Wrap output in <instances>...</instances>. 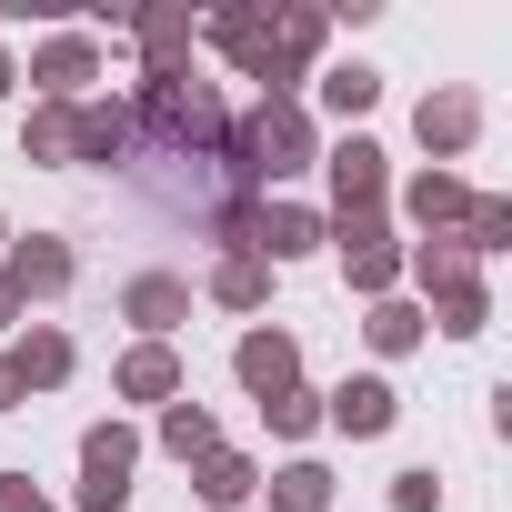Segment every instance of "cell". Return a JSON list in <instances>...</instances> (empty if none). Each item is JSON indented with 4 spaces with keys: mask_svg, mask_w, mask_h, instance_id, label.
<instances>
[{
    "mask_svg": "<svg viewBox=\"0 0 512 512\" xmlns=\"http://www.w3.org/2000/svg\"><path fill=\"white\" fill-rule=\"evenodd\" d=\"M312 161H322V131H312L302 101H262V111H241V121L221 131V181H231L241 201H262L272 181H302Z\"/></svg>",
    "mask_w": 512,
    "mask_h": 512,
    "instance_id": "6da1fadb",
    "label": "cell"
},
{
    "mask_svg": "<svg viewBox=\"0 0 512 512\" xmlns=\"http://www.w3.org/2000/svg\"><path fill=\"white\" fill-rule=\"evenodd\" d=\"M131 131L151 161H221V131H231V101L191 71H161L131 91Z\"/></svg>",
    "mask_w": 512,
    "mask_h": 512,
    "instance_id": "7a4b0ae2",
    "label": "cell"
},
{
    "mask_svg": "<svg viewBox=\"0 0 512 512\" xmlns=\"http://www.w3.org/2000/svg\"><path fill=\"white\" fill-rule=\"evenodd\" d=\"M402 272L432 292V332H452V342H472V332H492V292H482V262L462 241H402Z\"/></svg>",
    "mask_w": 512,
    "mask_h": 512,
    "instance_id": "3957f363",
    "label": "cell"
},
{
    "mask_svg": "<svg viewBox=\"0 0 512 512\" xmlns=\"http://www.w3.org/2000/svg\"><path fill=\"white\" fill-rule=\"evenodd\" d=\"M201 41H211L241 81H262V101H292V91H302V71L272 51V11H262V0H221V11H201Z\"/></svg>",
    "mask_w": 512,
    "mask_h": 512,
    "instance_id": "277c9868",
    "label": "cell"
},
{
    "mask_svg": "<svg viewBox=\"0 0 512 512\" xmlns=\"http://www.w3.org/2000/svg\"><path fill=\"white\" fill-rule=\"evenodd\" d=\"M322 241L342 251V282H352L362 302H392V292H402V241H392V211H352V221H332Z\"/></svg>",
    "mask_w": 512,
    "mask_h": 512,
    "instance_id": "5b68a950",
    "label": "cell"
},
{
    "mask_svg": "<svg viewBox=\"0 0 512 512\" xmlns=\"http://www.w3.org/2000/svg\"><path fill=\"white\" fill-rule=\"evenodd\" d=\"M312 171L332 181V211H322V221H352V211H382V201H392V161H382V141H372V131H342Z\"/></svg>",
    "mask_w": 512,
    "mask_h": 512,
    "instance_id": "8992f818",
    "label": "cell"
},
{
    "mask_svg": "<svg viewBox=\"0 0 512 512\" xmlns=\"http://www.w3.org/2000/svg\"><path fill=\"white\" fill-rule=\"evenodd\" d=\"M131 472H141V432L131 422H91L81 432V512H121Z\"/></svg>",
    "mask_w": 512,
    "mask_h": 512,
    "instance_id": "52a82bcc",
    "label": "cell"
},
{
    "mask_svg": "<svg viewBox=\"0 0 512 512\" xmlns=\"http://www.w3.org/2000/svg\"><path fill=\"white\" fill-rule=\"evenodd\" d=\"M121 21H131V41H141V81L191 71V41H201V11H191V0H151V11H121Z\"/></svg>",
    "mask_w": 512,
    "mask_h": 512,
    "instance_id": "ba28073f",
    "label": "cell"
},
{
    "mask_svg": "<svg viewBox=\"0 0 512 512\" xmlns=\"http://www.w3.org/2000/svg\"><path fill=\"white\" fill-rule=\"evenodd\" d=\"M71 272H81V262H71V241H61V231H31V241L0 251V282L21 292V312H31V302H61V292H71Z\"/></svg>",
    "mask_w": 512,
    "mask_h": 512,
    "instance_id": "9c48e42d",
    "label": "cell"
},
{
    "mask_svg": "<svg viewBox=\"0 0 512 512\" xmlns=\"http://www.w3.org/2000/svg\"><path fill=\"white\" fill-rule=\"evenodd\" d=\"M231 372H241V392H251V402H272V392H292V382H302V342H292L282 322H251V332L231 342Z\"/></svg>",
    "mask_w": 512,
    "mask_h": 512,
    "instance_id": "30bf717a",
    "label": "cell"
},
{
    "mask_svg": "<svg viewBox=\"0 0 512 512\" xmlns=\"http://www.w3.org/2000/svg\"><path fill=\"white\" fill-rule=\"evenodd\" d=\"M412 141L432 151V171H442V161H462V151L482 141V91H422V111H412Z\"/></svg>",
    "mask_w": 512,
    "mask_h": 512,
    "instance_id": "8fae6325",
    "label": "cell"
},
{
    "mask_svg": "<svg viewBox=\"0 0 512 512\" xmlns=\"http://www.w3.org/2000/svg\"><path fill=\"white\" fill-rule=\"evenodd\" d=\"M71 362H81V352H71V332H61V322H31V332H11V352H0V372L21 382V402H31V392H61V382H71Z\"/></svg>",
    "mask_w": 512,
    "mask_h": 512,
    "instance_id": "7c38bea8",
    "label": "cell"
},
{
    "mask_svg": "<svg viewBox=\"0 0 512 512\" xmlns=\"http://www.w3.org/2000/svg\"><path fill=\"white\" fill-rule=\"evenodd\" d=\"M322 422H332V432H352V442H382V432L402 422V392H392L382 372H352L342 392H322Z\"/></svg>",
    "mask_w": 512,
    "mask_h": 512,
    "instance_id": "4fadbf2b",
    "label": "cell"
},
{
    "mask_svg": "<svg viewBox=\"0 0 512 512\" xmlns=\"http://www.w3.org/2000/svg\"><path fill=\"white\" fill-rule=\"evenodd\" d=\"M31 81H41V101H81V91L101 81V41H91V31H51V41L31 51Z\"/></svg>",
    "mask_w": 512,
    "mask_h": 512,
    "instance_id": "5bb4252c",
    "label": "cell"
},
{
    "mask_svg": "<svg viewBox=\"0 0 512 512\" xmlns=\"http://www.w3.org/2000/svg\"><path fill=\"white\" fill-rule=\"evenodd\" d=\"M462 211H472V181H462V171H412V181H402V221H412L422 241H452Z\"/></svg>",
    "mask_w": 512,
    "mask_h": 512,
    "instance_id": "9a60e30c",
    "label": "cell"
},
{
    "mask_svg": "<svg viewBox=\"0 0 512 512\" xmlns=\"http://www.w3.org/2000/svg\"><path fill=\"white\" fill-rule=\"evenodd\" d=\"M121 322H141V342H171L191 322V282L181 272H131L121 282Z\"/></svg>",
    "mask_w": 512,
    "mask_h": 512,
    "instance_id": "2e32d148",
    "label": "cell"
},
{
    "mask_svg": "<svg viewBox=\"0 0 512 512\" xmlns=\"http://www.w3.org/2000/svg\"><path fill=\"white\" fill-rule=\"evenodd\" d=\"M322 211L312 201H262V211H251V251H262V262L282 272V262H302V251H322Z\"/></svg>",
    "mask_w": 512,
    "mask_h": 512,
    "instance_id": "e0dca14e",
    "label": "cell"
},
{
    "mask_svg": "<svg viewBox=\"0 0 512 512\" xmlns=\"http://www.w3.org/2000/svg\"><path fill=\"white\" fill-rule=\"evenodd\" d=\"M141 151L131 131V101H81V141H71V171H121Z\"/></svg>",
    "mask_w": 512,
    "mask_h": 512,
    "instance_id": "ac0fdd59",
    "label": "cell"
},
{
    "mask_svg": "<svg viewBox=\"0 0 512 512\" xmlns=\"http://www.w3.org/2000/svg\"><path fill=\"white\" fill-rule=\"evenodd\" d=\"M71 141H81V101H31L21 161H31V171H71Z\"/></svg>",
    "mask_w": 512,
    "mask_h": 512,
    "instance_id": "d6986e66",
    "label": "cell"
},
{
    "mask_svg": "<svg viewBox=\"0 0 512 512\" xmlns=\"http://www.w3.org/2000/svg\"><path fill=\"white\" fill-rule=\"evenodd\" d=\"M111 392L121 402H181V352L171 342H131L121 372H111Z\"/></svg>",
    "mask_w": 512,
    "mask_h": 512,
    "instance_id": "ffe728a7",
    "label": "cell"
},
{
    "mask_svg": "<svg viewBox=\"0 0 512 512\" xmlns=\"http://www.w3.org/2000/svg\"><path fill=\"white\" fill-rule=\"evenodd\" d=\"M191 492H201L211 512H241L251 492H262V472H251V452H231V442H221V452H201V462H191Z\"/></svg>",
    "mask_w": 512,
    "mask_h": 512,
    "instance_id": "44dd1931",
    "label": "cell"
},
{
    "mask_svg": "<svg viewBox=\"0 0 512 512\" xmlns=\"http://www.w3.org/2000/svg\"><path fill=\"white\" fill-rule=\"evenodd\" d=\"M211 302L221 312H262L272 302V262H262V251H221V262H211Z\"/></svg>",
    "mask_w": 512,
    "mask_h": 512,
    "instance_id": "7402d4cb",
    "label": "cell"
},
{
    "mask_svg": "<svg viewBox=\"0 0 512 512\" xmlns=\"http://www.w3.org/2000/svg\"><path fill=\"white\" fill-rule=\"evenodd\" d=\"M272 51H282L292 71H312V61L332 51V11H312V0H292V11H272Z\"/></svg>",
    "mask_w": 512,
    "mask_h": 512,
    "instance_id": "603a6c76",
    "label": "cell"
},
{
    "mask_svg": "<svg viewBox=\"0 0 512 512\" xmlns=\"http://www.w3.org/2000/svg\"><path fill=\"white\" fill-rule=\"evenodd\" d=\"M262 512H332V472L302 452V462H282L272 482H262Z\"/></svg>",
    "mask_w": 512,
    "mask_h": 512,
    "instance_id": "cb8c5ba5",
    "label": "cell"
},
{
    "mask_svg": "<svg viewBox=\"0 0 512 512\" xmlns=\"http://www.w3.org/2000/svg\"><path fill=\"white\" fill-rule=\"evenodd\" d=\"M422 332H432V322H422V302H402V292H392V302H372V312H362V342H372V352H382V362H402V352H412V342H422Z\"/></svg>",
    "mask_w": 512,
    "mask_h": 512,
    "instance_id": "d4e9b609",
    "label": "cell"
},
{
    "mask_svg": "<svg viewBox=\"0 0 512 512\" xmlns=\"http://www.w3.org/2000/svg\"><path fill=\"white\" fill-rule=\"evenodd\" d=\"M161 452H181V462H201V452H221V422L181 392V402H161Z\"/></svg>",
    "mask_w": 512,
    "mask_h": 512,
    "instance_id": "484cf974",
    "label": "cell"
},
{
    "mask_svg": "<svg viewBox=\"0 0 512 512\" xmlns=\"http://www.w3.org/2000/svg\"><path fill=\"white\" fill-rule=\"evenodd\" d=\"M452 241L472 251V262H482V251H512V201H502V191H472V211H462Z\"/></svg>",
    "mask_w": 512,
    "mask_h": 512,
    "instance_id": "4316f807",
    "label": "cell"
},
{
    "mask_svg": "<svg viewBox=\"0 0 512 512\" xmlns=\"http://www.w3.org/2000/svg\"><path fill=\"white\" fill-rule=\"evenodd\" d=\"M372 101H382V71H372V61H332V71H322V111H342V121H362Z\"/></svg>",
    "mask_w": 512,
    "mask_h": 512,
    "instance_id": "83f0119b",
    "label": "cell"
},
{
    "mask_svg": "<svg viewBox=\"0 0 512 512\" xmlns=\"http://www.w3.org/2000/svg\"><path fill=\"white\" fill-rule=\"evenodd\" d=\"M262 422H272L282 442H302V432H322V392H312V382H292V392H272V402H262Z\"/></svg>",
    "mask_w": 512,
    "mask_h": 512,
    "instance_id": "f1b7e54d",
    "label": "cell"
},
{
    "mask_svg": "<svg viewBox=\"0 0 512 512\" xmlns=\"http://www.w3.org/2000/svg\"><path fill=\"white\" fill-rule=\"evenodd\" d=\"M392 512H442V472H432V462L392 472Z\"/></svg>",
    "mask_w": 512,
    "mask_h": 512,
    "instance_id": "f546056e",
    "label": "cell"
},
{
    "mask_svg": "<svg viewBox=\"0 0 512 512\" xmlns=\"http://www.w3.org/2000/svg\"><path fill=\"white\" fill-rule=\"evenodd\" d=\"M0 512H51V502H41V492H31L21 472H0Z\"/></svg>",
    "mask_w": 512,
    "mask_h": 512,
    "instance_id": "4dcf8cb0",
    "label": "cell"
},
{
    "mask_svg": "<svg viewBox=\"0 0 512 512\" xmlns=\"http://www.w3.org/2000/svg\"><path fill=\"white\" fill-rule=\"evenodd\" d=\"M0 332H21V292L11 282H0Z\"/></svg>",
    "mask_w": 512,
    "mask_h": 512,
    "instance_id": "1f68e13d",
    "label": "cell"
},
{
    "mask_svg": "<svg viewBox=\"0 0 512 512\" xmlns=\"http://www.w3.org/2000/svg\"><path fill=\"white\" fill-rule=\"evenodd\" d=\"M11 81H21V61H11V51H0V91H11Z\"/></svg>",
    "mask_w": 512,
    "mask_h": 512,
    "instance_id": "d6a6232c",
    "label": "cell"
},
{
    "mask_svg": "<svg viewBox=\"0 0 512 512\" xmlns=\"http://www.w3.org/2000/svg\"><path fill=\"white\" fill-rule=\"evenodd\" d=\"M0 251H11V231H0Z\"/></svg>",
    "mask_w": 512,
    "mask_h": 512,
    "instance_id": "836d02e7",
    "label": "cell"
}]
</instances>
